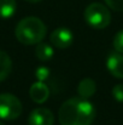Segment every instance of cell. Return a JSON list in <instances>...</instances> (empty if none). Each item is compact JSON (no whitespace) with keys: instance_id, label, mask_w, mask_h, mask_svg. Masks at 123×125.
I'll return each instance as SVG.
<instances>
[{"instance_id":"obj_1","label":"cell","mask_w":123,"mask_h":125,"mask_svg":"<svg viewBox=\"0 0 123 125\" xmlns=\"http://www.w3.org/2000/svg\"><path fill=\"white\" fill-rule=\"evenodd\" d=\"M94 118V106L82 97L66 100L58 111V120L60 125H90Z\"/></svg>"},{"instance_id":"obj_2","label":"cell","mask_w":123,"mask_h":125,"mask_svg":"<svg viewBox=\"0 0 123 125\" xmlns=\"http://www.w3.org/2000/svg\"><path fill=\"white\" fill-rule=\"evenodd\" d=\"M47 33V28L40 18L29 16L21 20L15 29L17 40L23 45H36L41 42Z\"/></svg>"},{"instance_id":"obj_3","label":"cell","mask_w":123,"mask_h":125,"mask_svg":"<svg viewBox=\"0 0 123 125\" xmlns=\"http://www.w3.org/2000/svg\"><path fill=\"white\" fill-rule=\"evenodd\" d=\"M86 23L94 29H104L111 22V13L104 4L92 2L89 4L83 12Z\"/></svg>"},{"instance_id":"obj_4","label":"cell","mask_w":123,"mask_h":125,"mask_svg":"<svg viewBox=\"0 0 123 125\" xmlns=\"http://www.w3.org/2000/svg\"><path fill=\"white\" fill-rule=\"evenodd\" d=\"M21 101L12 94H0V119L15 120L22 114Z\"/></svg>"},{"instance_id":"obj_5","label":"cell","mask_w":123,"mask_h":125,"mask_svg":"<svg viewBox=\"0 0 123 125\" xmlns=\"http://www.w3.org/2000/svg\"><path fill=\"white\" fill-rule=\"evenodd\" d=\"M51 42L57 49H66L74 42V34L66 27H59L54 29L49 37Z\"/></svg>"},{"instance_id":"obj_6","label":"cell","mask_w":123,"mask_h":125,"mask_svg":"<svg viewBox=\"0 0 123 125\" xmlns=\"http://www.w3.org/2000/svg\"><path fill=\"white\" fill-rule=\"evenodd\" d=\"M54 115L48 108H35L30 112L28 117L29 125H53Z\"/></svg>"},{"instance_id":"obj_7","label":"cell","mask_w":123,"mask_h":125,"mask_svg":"<svg viewBox=\"0 0 123 125\" xmlns=\"http://www.w3.org/2000/svg\"><path fill=\"white\" fill-rule=\"evenodd\" d=\"M106 67L107 71L111 73V75L118 79H123V53L120 52L110 53L106 61Z\"/></svg>"},{"instance_id":"obj_8","label":"cell","mask_w":123,"mask_h":125,"mask_svg":"<svg viewBox=\"0 0 123 125\" xmlns=\"http://www.w3.org/2000/svg\"><path fill=\"white\" fill-rule=\"evenodd\" d=\"M29 96L35 103H43L49 96V89L43 82H36L29 89Z\"/></svg>"},{"instance_id":"obj_9","label":"cell","mask_w":123,"mask_h":125,"mask_svg":"<svg viewBox=\"0 0 123 125\" xmlns=\"http://www.w3.org/2000/svg\"><path fill=\"white\" fill-rule=\"evenodd\" d=\"M95 90H97L95 82L93 79H90V78L82 79L81 82L79 83V86H77V92H79L80 97L86 98V100L92 97L95 94Z\"/></svg>"},{"instance_id":"obj_10","label":"cell","mask_w":123,"mask_h":125,"mask_svg":"<svg viewBox=\"0 0 123 125\" xmlns=\"http://www.w3.org/2000/svg\"><path fill=\"white\" fill-rule=\"evenodd\" d=\"M12 71V61L10 56L0 50V82H4Z\"/></svg>"},{"instance_id":"obj_11","label":"cell","mask_w":123,"mask_h":125,"mask_svg":"<svg viewBox=\"0 0 123 125\" xmlns=\"http://www.w3.org/2000/svg\"><path fill=\"white\" fill-rule=\"evenodd\" d=\"M53 47L46 42H39L36 44V49H35V56L38 60L40 61H48L53 57Z\"/></svg>"},{"instance_id":"obj_12","label":"cell","mask_w":123,"mask_h":125,"mask_svg":"<svg viewBox=\"0 0 123 125\" xmlns=\"http://www.w3.org/2000/svg\"><path fill=\"white\" fill-rule=\"evenodd\" d=\"M17 9L16 0H0V18H10Z\"/></svg>"},{"instance_id":"obj_13","label":"cell","mask_w":123,"mask_h":125,"mask_svg":"<svg viewBox=\"0 0 123 125\" xmlns=\"http://www.w3.org/2000/svg\"><path fill=\"white\" fill-rule=\"evenodd\" d=\"M35 77L38 82H45L49 77V69L45 66H40L35 69Z\"/></svg>"},{"instance_id":"obj_14","label":"cell","mask_w":123,"mask_h":125,"mask_svg":"<svg viewBox=\"0 0 123 125\" xmlns=\"http://www.w3.org/2000/svg\"><path fill=\"white\" fill-rule=\"evenodd\" d=\"M114 49L117 52L123 53V29L120 31L114 38Z\"/></svg>"},{"instance_id":"obj_15","label":"cell","mask_w":123,"mask_h":125,"mask_svg":"<svg viewBox=\"0 0 123 125\" xmlns=\"http://www.w3.org/2000/svg\"><path fill=\"white\" fill-rule=\"evenodd\" d=\"M106 6L114 11H123V0H104Z\"/></svg>"},{"instance_id":"obj_16","label":"cell","mask_w":123,"mask_h":125,"mask_svg":"<svg viewBox=\"0 0 123 125\" xmlns=\"http://www.w3.org/2000/svg\"><path fill=\"white\" fill-rule=\"evenodd\" d=\"M112 96L117 102L123 103V84H117L112 89Z\"/></svg>"},{"instance_id":"obj_17","label":"cell","mask_w":123,"mask_h":125,"mask_svg":"<svg viewBox=\"0 0 123 125\" xmlns=\"http://www.w3.org/2000/svg\"><path fill=\"white\" fill-rule=\"evenodd\" d=\"M25 1L32 2V4H36V2H40V1H42V0H25Z\"/></svg>"},{"instance_id":"obj_18","label":"cell","mask_w":123,"mask_h":125,"mask_svg":"<svg viewBox=\"0 0 123 125\" xmlns=\"http://www.w3.org/2000/svg\"><path fill=\"white\" fill-rule=\"evenodd\" d=\"M0 125H5V124H4V123H2V122H0Z\"/></svg>"}]
</instances>
